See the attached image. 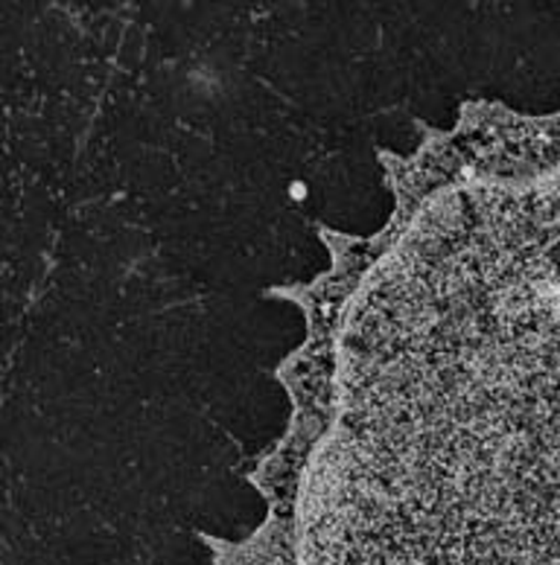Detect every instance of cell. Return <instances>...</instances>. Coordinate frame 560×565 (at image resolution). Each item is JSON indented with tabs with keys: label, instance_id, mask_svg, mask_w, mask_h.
Masks as SVG:
<instances>
[{
	"label": "cell",
	"instance_id": "obj_1",
	"mask_svg": "<svg viewBox=\"0 0 560 565\" xmlns=\"http://www.w3.org/2000/svg\"><path fill=\"white\" fill-rule=\"evenodd\" d=\"M371 565H560V268L423 391Z\"/></svg>",
	"mask_w": 560,
	"mask_h": 565
}]
</instances>
